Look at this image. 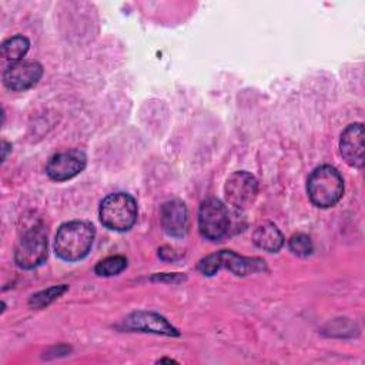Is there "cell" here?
Instances as JSON below:
<instances>
[{"mask_svg": "<svg viewBox=\"0 0 365 365\" xmlns=\"http://www.w3.org/2000/svg\"><path fill=\"white\" fill-rule=\"evenodd\" d=\"M161 225L171 237H184L188 231V211L182 201L171 200L161 207Z\"/></svg>", "mask_w": 365, "mask_h": 365, "instance_id": "obj_11", "label": "cell"}, {"mask_svg": "<svg viewBox=\"0 0 365 365\" xmlns=\"http://www.w3.org/2000/svg\"><path fill=\"white\" fill-rule=\"evenodd\" d=\"M125 267H127L125 257H123V255H111V257H107V258L101 259L96 265L94 271L100 277H113V275H117L121 271H124Z\"/></svg>", "mask_w": 365, "mask_h": 365, "instance_id": "obj_16", "label": "cell"}, {"mask_svg": "<svg viewBox=\"0 0 365 365\" xmlns=\"http://www.w3.org/2000/svg\"><path fill=\"white\" fill-rule=\"evenodd\" d=\"M288 247L298 257H308L314 250L311 238L302 232L294 234L288 241Z\"/></svg>", "mask_w": 365, "mask_h": 365, "instance_id": "obj_17", "label": "cell"}, {"mask_svg": "<svg viewBox=\"0 0 365 365\" xmlns=\"http://www.w3.org/2000/svg\"><path fill=\"white\" fill-rule=\"evenodd\" d=\"M198 228L204 238L218 241L228 234L230 212L217 198L202 201L198 211Z\"/></svg>", "mask_w": 365, "mask_h": 365, "instance_id": "obj_5", "label": "cell"}, {"mask_svg": "<svg viewBox=\"0 0 365 365\" xmlns=\"http://www.w3.org/2000/svg\"><path fill=\"white\" fill-rule=\"evenodd\" d=\"M96 235V230L88 221H70L63 224L54 238V251L58 258L73 262L84 258Z\"/></svg>", "mask_w": 365, "mask_h": 365, "instance_id": "obj_1", "label": "cell"}, {"mask_svg": "<svg viewBox=\"0 0 365 365\" xmlns=\"http://www.w3.org/2000/svg\"><path fill=\"white\" fill-rule=\"evenodd\" d=\"M137 202L127 192H114L107 195L98 208L101 224L113 231H128L137 221Z\"/></svg>", "mask_w": 365, "mask_h": 365, "instance_id": "obj_3", "label": "cell"}, {"mask_svg": "<svg viewBox=\"0 0 365 365\" xmlns=\"http://www.w3.org/2000/svg\"><path fill=\"white\" fill-rule=\"evenodd\" d=\"M128 331H140V332H151L167 336H178L180 332L174 328L163 315L151 312V311H135L130 314L121 325Z\"/></svg>", "mask_w": 365, "mask_h": 365, "instance_id": "obj_9", "label": "cell"}, {"mask_svg": "<svg viewBox=\"0 0 365 365\" xmlns=\"http://www.w3.org/2000/svg\"><path fill=\"white\" fill-rule=\"evenodd\" d=\"M307 191L311 202L319 208L334 207L344 194V180L336 168L321 165L308 177Z\"/></svg>", "mask_w": 365, "mask_h": 365, "instance_id": "obj_2", "label": "cell"}, {"mask_svg": "<svg viewBox=\"0 0 365 365\" xmlns=\"http://www.w3.org/2000/svg\"><path fill=\"white\" fill-rule=\"evenodd\" d=\"M221 268V262H220V254L218 252H214V254H210L207 257H204L198 265H197V269L207 275V277H211L214 274H217Z\"/></svg>", "mask_w": 365, "mask_h": 365, "instance_id": "obj_18", "label": "cell"}, {"mask_svg": "<svg viewBox=\"0 0 365 365\" xmlns=\"http://www.w3.org/2000/svg\"><path fill=\"white\" fill-rule=\"evenodd\" d=\"M10 148H11V145H10L9 143L3 141V144H1V161L6 160V155H7V153H9Z\"/></svg>", "mask_w": 365, "mask_h": 365, "instance_id": "obj_20", "label": "cell"}, {"mask_svg": "<svg viewBox=\"0 0 365 365\" xmlns=\"http://www.w3.org/2000/svg\"><path fill=\"white\" fill-rule=\"evenodd\" d=\"M252 241L258 248L264 251L278 252L284 245V235L275 224L265 221L255 228L252 234Z\"/></svg>", "mask_w": 365, "mask_h": 365, "instance_id": "obj_13", "label": "cell"}, {"mask_svg": "<svg viewBox=\"0 0 365 365\" xmlns=\"http://www.w3.org/2000/svg\"><path fill=\"white\" fill-rule=\"evenodd\" d=\"M29 47H30V41L27 37L13 36V37L7 38L6 41H3V44L0 47V53L4 60L17 63V61L23 60V57L29 51Z\"/></svg>", "mask_w": 365, "mask_h": 365, "instance_id": "obj_14", "label": "cell"}, {"mask_svg": "<svg viewBox=\"0 0 365 365\" xmlns=\"http://www.w3.org/2000/svg\"><path fill=\"white\" fill-rule=\"evenodd\" d=\"M43 76V67L34 60L11 63L3 73V83L13 91H24L33 87Z\"/></svg>", "mask_w": 365, "mask_h": 365, "instance_id": "obj_7", "label": "cell"}, {"mask_svg": "<svg viewBox=\"0 0 365 365\" xmlns=\"http://www.w3.org/2000/svg\"><path fill=\"white\" fill-rule=\"evenodd\" d=\"M185 277L184 275H180V274H167L165 277L164 275H155L153 277V279H160V281H170V282H180L182 281Z\"/></svg>", "mask_w": 365, "mask_h": 365, "instance_id": "obj_19", "label": "cell"}, {"mask_svg": "<svg viewBox=\"0 0 365 365\" xmlns=\"http://www.w3.org/2000/svg\"><path fill=\"white\" fill-rule=\"evenodd\" d=\"M86 155L80 150L58 153L48 160L46 173L54 181H66L80 174L86 167Z\"/></svg>", "mask_w": 365, "mask_h": 365, "instance_id": "obj_8", "label": "cell"}, {"mask_svg": "<svg viewBox=\"0 0 365 365\" xmlns=\"http://www.w3.org/2000/svg\"><path fill=\"white\" fill-rule=\"evenodd\" d=\"M218 254H220L221 268L224 267L235 275L244 277V275H248V274L267 271V264L261 258L242 257V255H238V254H235L234 251H230V250L218 251Z\"/></svg>", "mask_w": 365, "mask_h": 365, "instance_id": "obj_12", "label": "cell"}, {"mask_svg": "<svg viewBox=\"0 0 365 365\" xmlns=\"http://www.w3.org/2000/svg\"><path fill=\"white\" fill-rule=\"evenodd\" d=\"M225 198L238 210L252 205L258 194V182L255 177L247 171H235L225 181Z\"/></svg>", "mask_w": 365, "mask_h": 365, "instance_id": "obj_6", "label": "cell"}, {"mask_svg": "<svg viewBox=\"0 0 365 365\" xmlns=\"http://www.w3.org/2000/svg\"><path fill=\"white\" fill-rule=\"evenodd\" d=\"M67 288L68 287L66 284H61V285H54V287H50L47 289H43V291L30 297L29 305L34 309H41V308L50 305L58 297H61L67 291Z\"/></svg>", "mask_w": 365, "mask_h": 365, "instance_id": "obj_15", "label": "cell"}, {"mask_svg": "<svg viewBox=\"0 0 365 365\" xmlns=\"http://www.w3.org/2000/svg\"><path fill=\"white\" fill-rule=\"evenodd\" d=\"M47 257V235L41 227L23 232L14 248V262L23 269L38 267Z\"/></svg>", "mask_w": 365, "mask_h": 365, "instance_id": "obj_4", "label": "cell"}, {"mask_svg": "<svg viewBox=\"0 0 365 365\" xmlns=\"http://www.w3.org/2000/svg\"><path fill=\"white\" fill-rule=\"evenodd\" d=\"M364 125L361 123L349 124L341 134L339 140V153L342 160L354 167L362 168L365 158H364Z\"/></svg>", "mask_w": 365, "mask_h": 365, "instance_id": "obj_10", "label": "cell"}]
</instances>
